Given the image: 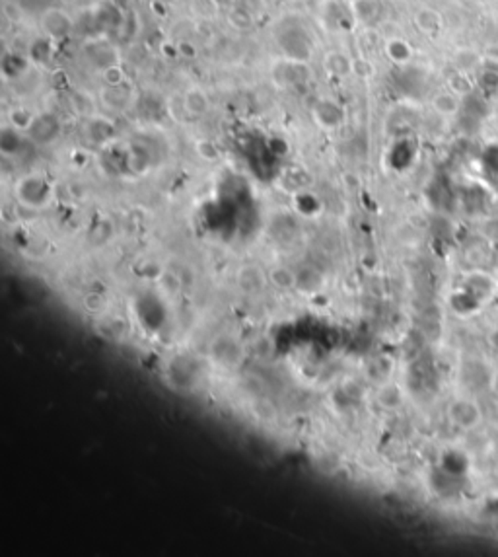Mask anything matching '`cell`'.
<instances>
[{
    "label": "cell",
    "mask_w": 498,
    "mask_h": 557,
    "mask_svg": "<svg viewBox=\"0 0 498 557\" xmlns=\"http://www.w3.org/2000/svg\"><path fill=\"white\" fill-rule=\"evenodd\" d=\"M448 419L459 430H475L481 427L482 411L479 404L471 398L453 399L448 407Z\"/></svg>",
    "instance_id": "obj_1"
},
{
    "label": "cell",
    "mask_w": 498,
    "mask_h": 557,
    "mask_svg": "<svg viewBox=\"0 0 498 557\" xmlns=\"http://www.w3.org/2000/svg\"><path fill=\"white\" fill-rule=\"evenodd\" d=\"M497 281L487 275V273H473L467 278V293L473 295L481 304L489 303L490 298L497 293Z\"/></svg>",
    "instance_id": "obj_2"
},
{
    "label": "cell",
    "mask_w": 498,
    "mask_h": 557,
    "mask_svg": "<svg viewBox=\"0 0 498 557\" xmlns=\"http://www.w3.org/2000/svg\"><path fill=\"white\" fill-rule=\"evenodd\" d=\"M267 281H269V277L255 265H245L237 271V287L247 295H255V293L263 291Z\"/></svg>",
    "instance_id": "obj_3"
},
{
    "label": "cell",
    "mask_w": 498,
    "mask_h": 557,
    "mask_svg": "<svg viewBox=\"0 0 498 557\" xmlns=\"http://www.w3.org/2000/svg\"><path fill=\"white\" fill-rule=\"evenodd\" d=\"M325 287L324 273L312 267H304V269L296 271V291H300L304 295H316Z\"/></svg>",
    "instance_id": "obj_4"
},
{
    "label": "cell",
    "mask_w": 498,
    "mask_h": 557,
    "mask_svg": "<svg viewBox=\"0 0 498 557\" xmlns=\"http://www.w3.org/2000/svg\"><path fill=\"white\" fill-rule=\"evenodd\" d=\"M461 100L463 98H459L456 92H451L448 88V90H442L436 94L434 100H432V107L440 115H456V113L461 112Z\"/></svg>",
    "instance_id": "obj_5"
},
{
    "label": "cell",
    "mask_w": 498,
    "mask_h": 557,
    "mask_svg": "<svg viewBox=\"0 0 498 557\" xmlns=\"http://www.w3.org/2000/svg\"><path fill=\"white\" fill-rule=\"evenodd\" d=\"M267 277H269L271 285L277 287L278 291H290V288H296V271L290 269V267H285V265L273 267Z\"/></svg>",
    "instance_id": "obj_6"
},
{
    "label": "cell",
    "mask_w": 498,
    "mask_h": 557,
    "mask_svg": "<svg viewBox=\"0 0 498 557\" xmlns=\"http://www.w3.org/2000/svg\"><path fill=\"white\" fill-rule=\"evenodd\" d=\"M378 401L381 407L386 409H397V407L403 404V392L396 384H386L384 388H380L378 392Z\"/></svg>",
    "instance_id": "obj_7"
},
{
    "label": "cell",
    "mask_w": 498,
    "mask_h": 557,
    "mask_svg": "<svg viewBox=\"0 0 498 557\" xmlns=\"http://www.w3.org/2000/svg\"><path fill=\"white\" fill-rule=\"evenodd\" d=\"M417 24H419V28L422 30V32L427 33H432V32H438L440 30V25H442V18L436 14L434 10L430 8H422L419 10V14H417Z\"/></svg>",
    "instance_id": "obj_8"
},
{
    "label": "cell",
    "mask_w": 498,
    "mask_h": 557,
    "mask_svg": "<svg viewBox=\"0 0 498 557\" xmlns=\"http://www.w3.org/2000/svg\"><path fill=\"white\" fill-rule=\"evenodd\" d=\"M185 110L191 115H203L208 110V100H206V96L201 90H191L189 94L185 96Z\"/></svg>",
    "instance_id": "obj_9"
},
{
    "label": "cell",
    "mask_w": 498,
    "mask_h": 557,
    "mask_svg": "<svg viewBox=\"0 0 498 557\" xmlns=\"http://www.w3.org/2000/svg\"><path fill=\"white\" fill-rule=\"evenodd\" d=\"M450 90L456 92L459 98H466L473 94V80L467 76L466 72H456L450 78Z\"/></svg>",
    "instance_id": "obj_10"
},
{
    "label": "cell",
    "mask_w": 498,
    "mask_h": 557,
    "mask_svg": "<svg viewBox=\"0 0 498 557\" xmlns=\"http://www.w3.org/2000/svg\"><path fill=\"white\" fill-rule=\"evenodd\" d=\"M481 86L487 88V90H490V92H494L498 88V72L492 71V69H487V71H482L481 74Z\"/></svg>",
    "instance_id": "obj_11"
},
{
    "label": "cell",
    "mask_w": 498,
    "mask_h": 557,
    "mask_svg": "<svg viewBox=\"0 0 498 557\" xmlns=\"http://www.w3.org/2000/svg\"><path fill=\"white\" fill-rule=\"evenodd\" d=\"M391 47H396L397 51H393L391 55H393V61H399V63H403V61H409V55H411V49L405 45L403 41H391Z\"/></svg>",
    "instance_id": "obj_12"
},
{
    "label": "cell",
    "mask_w": 498,
    "mask_h": 557,
    "mask_svg": "<svg viewBox=\"0 0 498 557\" xmlns=\"http://www.w3.org/2000/svg\"><path fill=\"white\" fill-rule=\"evenodd\" d=\"M487 343L490 345V349L498 353V326L492 327L489 334H487Z\"/></svg>",
    "instance_id": "obj_13"
},
{
    "label": "cell",
    "mask_w": 498,
    "mask_h": 557,
    "mask_svg": "<svg viewBox=\"0 0 498 557\" xmlns=\"http://www.w3.org/2000/svg\"><path fill=\"white\" fill-rule=\"evenodd\" d=\"M490 390H492V394L498 398V370L490 376Z\"/></svg>",
    "instance_id": "obj_14"
},
{
    "label": "cell",
    "mask_w": 498,
    "mask_h": 557,
    "mask_svg": "<svg viewBox=\"0 0 498 557\" xmlns=\"http://www.w3.org/2000/svg\"><path fill=\"white\" fill-rule=\"evenodd\" d=\"M494 476H497V478H498V466H497V470H494Z\"/></svg>",
    "instance_id": "obj_15"
}]
</instances>
